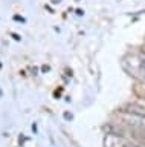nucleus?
Wrapping results in <instances>:
<instances>
[{
  "label": "nucleus",
  "instance_id": "obj_2",
  "mask_svg": "<svg viewBox=\"0 0 145 147\" xmlns=\"http://www.w3.org/2000/svg\"><path fill=\"white\" fill-rule=\"evenodd\" d=\"M119 117L122 118V121L128 126L138 127L140 130H145V112H136V110H121Z\"/></svg>",
  "mask_w": 145,
  "mask_h": 147
},
{
  "label": "nucleus",
  "instance_id": "obj_3",
  "mask_svg": "<svg viewBox=\"0 0 145 147\" xmlns=\"http://www.w3.org/2000/svg\"><path fill=\"white\" fill-rule=\"evenodd\" d=\"M104 147H139L128 141L127 138L116 135V133H107L104 136Z\"/></svg>",
  "mask_w": 145,
  "mask_h": 147
},
{
  "label": "nucleus",
  "instance_id": "obj_1",
  "mask_svg": "<svg viewBox=\"0 0 145 147\" xmlns=\"http://www.w3.org/2000/svg\"><path fill=\"white\" fill-rule=\"evenodd\" d=\"M122 66L131 77L145 83V54L139 52V54L130 55L122 61Z\"/></svg>",
  "mask_w": 145,
  "mask_h": 147
}]
</instances>
